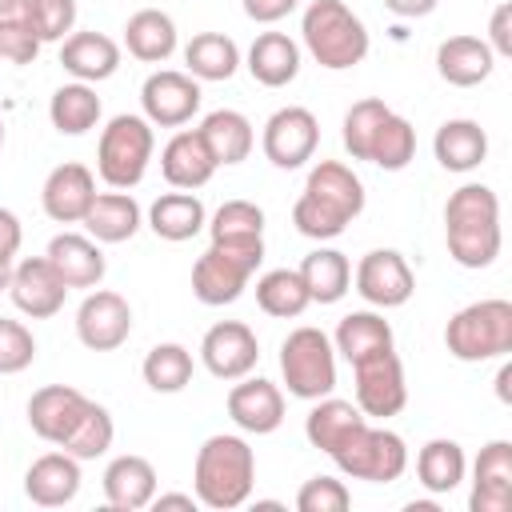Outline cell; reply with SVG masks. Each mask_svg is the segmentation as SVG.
<instances>
[{
  "label": "cell",
  "mask_w": 512,
  "mask_h": 512,
  "mask_svg": "<svg viewBox=\"0 0 512 512\" xmlns=\"http://www.w3.org/2000/svg\"><path fill=\"white\" fill-rule=\"evenodd\" d=\"M332 348L348 360V364H360L376 352H388L392 348V324L380 316V312H348L340 324H336V336H332Z\"/></svg>",
  "instance_id": "d6a6232c"
},
{
  "label": "cell",
  "mask_w": 512,
  "mask_h": 512,
  "mask_svg": "<svg viewBox=\"0 0 512 512\" xmlns=\"http://www.w3.org/2000/svg\"><path fill=\"white\" fill-rule=\"evenodd\" d=\"M256 304H260L268 316H276V320H296V316L312 304V296H308L300 272H292V268H272V272H264V276L256 280Z\"/></svg>",
  "instance_id": "f35d334b"
},
{
  "label": "cell",
  "mask_w": 512,
  "mask_h": 512,
  "mask_svg": "<svg viewBox=\"0 0 512 512\" xmlns=\"http://www.w3.org/2000/svg\"><path fill=\"white\" fill-rule=\"evenodd\" d=\"M412 156H416V128H412L404 116L388 112V120L380 124V132H376V140H372L368 160H372L376 168H384V172H400V168L412 164Z\"/></svg>",
  "instance_id": "b9f144b4"
},
{
  "label": "cell",
  "mask_w": 512,
  "mask_h": 512,
  "mask_svg": "<svg viewBox=\"0 0 512 512\" xmlns=\"http://www.w3.org/2000/svg\"><path fill=\"white\" fill-rule=\"evenodd\" d=\"M448 256L460 268H488L500 256V196L488 184H460L444 204Z\"/></svg>",
  "instance_id": "6da1fadb"
},
{
  "label": "cell",
  "mask_w": 512,
  "mask_h": 512,
  "mask_svg": "<svg viewBox=\"0 0 512 512\" xmlns=\"http://www.w3.org/2000/svg\"><path fill=\"white\" fill-rule=\"evenodd\" d=\"M436 4H440V0H384V8H388L392 16H400V20L428 16V12H436Z\"/></svg>",
  "instance_id": "db71d44e"
},
{
  "label": "cell",
  "mask_w": 512,
  "mask_h": 512,
  "mask_svg": "<svg viewBox=\"0 0 512 512\" xmlns=\"http://www.w3.org/2000/svg\"><path fill=\"white\" fill-rule=\"evenodd\" d=\"M48 264L64 280V288H96L104 280V252L92 236L80 232H60L48 244Z\"/></svg>",
  "instance_id": "7402d4cb"
},
{
  "label": "cell",
  "mask_w": 512,
  "mask_h": 512,
  "mask_svg": "<svg viewBox=\"0 0 512 512\" xmlns=\"http://www.w3.org/2000/svg\"><path fill=\"white\" fill-rule=\"evenodd\" d=\"M40 200H44V212H48L56 224H80L84 212H88L92 200H96V176H92V168H84V164H76V160L56 164V168L48 172V180H44Z\"/></svg>",
  "instance_id": "ac0fdd59"
},
{
  "label": "cell",
  "mask_w": 512,
  "mask_h": 512,
  "mask_svg": "<svg viewBox=\"0 0 512 512\" xmlns=\"http://www.w3.org/2000/svg\"><path fill=\"white\" fill-rule=\"evenodd\" d=\"M280 376L296 400H320L336 388V348L320 328H296L280 344Z\"/></svg>",
  "instance_id": "52a82bcc"
},
{
  "label": "cell",
  "mask_w": 512,
  "mask_h": 512,
  "mask_svg": "<svg viewBox=\"0 0 512 512\" xmlns=\"http://www.w3.org/2000/svg\"><path fill=\"white\" fill-rule=\"evenodd\" d=\"M388 104L384 100H376V96H364V100H356L348 112H344V148L352 152V160H368V152H372V140H376V132H380V124L388 120Z\"/></svg>",
  "instance_id": "f6af8a7d"
},
{
  "label": "cell",
  "mask_w": 512,
  "mask_h": 512,
  "mask_svg": "<svg viewBox=\"0 0 512 512\" xmlns=\"http://www.w3.org/2000/svg\"><path fill=\"white\" fill-rule=\"evenodd\" d=\"M496 56L480 36H448L436 48V72L452 88H476L492 76Z\"/></svg>",
  "instance_id": "cb8c5ba5"
},
{
  "label": "cell",
  "mask_w": 512,
  "mask_h": 512,
  "mask_svg": "<svg viewBox=\"0 0 512 512\" xmlns=\"http://www.w3.org/2000/svg\"><path fill=\"white\" fill-rule=\"evenodd\" d=\"M208 232H212V240H220V244L264 240V212H260L252 200H224V204L212 212Z\"/></svg>",
  "instance_id": "ee69618b"
},
{
  "label": "cell",
  "mask_w": 512,
  "mask_h": 512,
  "mask_svg": "<svg viewBox=\"0 0 512 512\" xmlns=\"http://www.w3.org/2000/svg\"><path fill=\"white\" fill-rule=\"evenodd\" d=\"M296 508L300 512H348L352 508V492L336 476H312L296 492Z\"/></svg>",
  "instance_id": "c3c4849f"
},
{
  "label": "cell",
  "mask_w": 512,
  "mask_h": 512,
  "mask_svg": "<svg viewBox=\"0 0 512 512\" xmlns=\"http://www.w3.org/2000/svg\"><path fill=\"white\" fill-rule=\"evenodd\" d=\"M444 348L464 364L500 360L512 352V304L492 296L460 308L444 328Z\"/></svg>",
  "instance_id": "277c9868"
},
{
  "label": "cell",
  "mask_w": 512,
  "mask_h": 512,
  "mask_svg": "<svg viewBox=\"0 0 512 512\" xmlns=\"http://www.w3.org/2000/svg\"><path fill=\"white\" fill-rule=\"evenodd\" d=\"M20 16L36 32L40 44H52V40H64L72 32V24H76V0H24Z\"/></svg>",
  "instance_id": "bcb514c9"
},
{
  "label": "cell",
  "mask_w": 512,
  "mask_h": 512,
  "mask_svg": "<svg viewBox=\"0 0 512 512\" xmlns=\"http://www.w3.org/2000/svg\"><path fill=\"white\" fill-rule=\"evenodd\" d=\"M292 224H296V232L308 236V240H336V236L352 224V216L340 212L336 204L312 196V192H300V200L292 204Z\"/></svg>",
  "instance_id": "7bdbcfd3"
},
{
  "label": "cell",
  "mask_w": 512,
  "mask_h": 512,
  "mask_svg": "<svg viewBox=\"0 0 512 512\" xmlns=\"http://www.w3.org/2000/svg\"><path fill=\"white\" fill-rule=\"evenodd\" d=\"M264 260V240H240V244H220L212 240L208 252L192 264V292L208 308H224L240 300L248 280L256 276Z\"/></svg>",
  "instance_id": "5b68a950"
},
{
  "label": "cell",
  "mask_w": 512,
  "mask_h": 512,
  "mask_svg": "<svg viewBox=\"0 0 512 512\" xmlns=\"http://www.w3.org/2000/svg\"><path fill=\"white\" fill-rule=\"evenodd\" d=\"M228 416L240 432L268 436L284 424V392L264 376H240V384L228 392Z\"/></svg>",
  "instance_id": "2e32d148"
},
{
  "label": "cell",
  "mask_w": 512,
  "mask_h": 512,
  "mask_svg": "<svg viewBox=\"0 0 512 512\" xmlns=\"http://www.w3.org/2000/svg\"><path fill=\"white\" fill-rule=\"evenodd\" d=\"M160 172H164V180H168L172 188L196 192V188H204V184L212 180L216 160H212L208 144L200 140V132H196V128H184V132H176V136L164 144V152H160Z\"/></svg>",
  "instance_id": "44dd1931"
},
{
  "label": "cell",
  "mask_w": 512,
  "mask_h": 512,
  "mask_svg": "<svg viewBox=\"0 0 512 512\" xmlns=\"http://www.w3.org/2000/svg\"><path fill=\"white\" fill-rule=\"evenodd\" d=\"M124 44L144 64H164L176 52V20L160 8H140L124 24Z\"/></svg>",
  "instance_id": "1f68e13d"
},
{
  "label": "cell",
  "mask_w": 512,
  "mask_h": 512,
  "mask_svg": "<svg viewBox=\"0 0 512 512\" xmlns=\"http://www.w3.org/2000/svg\"><path fill=\"white\" fill-rule=\"evenodd\" d=\"M304 48L328 72L356 68L368 56V28L344 0H312L300 20Z\"/></svg>",
  "instance_id": "3957f363"
},
{
  "label": "cell",
  "mask_w": 512,
  "mask_h": 512,
  "mask_svg": "<svg viewBox=\"0 0 512 512\" xmlns=\"http://www.w3.org/2000/svg\"><path fill=\"white\" fill-rule=\"evenodd\" d=\"M156 496V468L144 456H116L104 468V500L120 512H140Z\"/></svg>",
  "instance_id": "d4e9b609"
},
{
  "label": "cell",
  "mask_w": 512,
  "mask_h": 512,
  "mask_svg": "<svg viewBox=\"0 0 512 512\" xmlns=\"http://www.w3.org/2000/svg\"><path fill=\"white\" fill-rule=\"evenodd\" d=\"M360 424H368V416L352 404V400H336V396H320L316 400V408L304 416V436H308V444L312 448H320V452H336Z\"/></svg>",
  "instance_id": "f546056e"
},
{
  "label": "cell",
  "mask_w": 512,
  "mask_h": 512,
  "mask_svg": "<svg viewBox=\"0 0 512 512\" xmlns=\"http://www.w3.org/2000/svg\"><path fill=\"white\" fill-rule=\"evenodd\" d=\"M132 332V308L120 292L96 288L76 308V336L92 352H116Z\"/></svg>",
  "instance_id": "4fadbf2b"
},
{
  "label": "cell",
  "mask_w": 512,
  "mask_h": 512,
  "mask_svg": "<svg viewBox=\"0 0 512 512\" xmlns=\"http://www.w3.org/2000/svg\"><path fill=\"white\" fill-rule=\"evenodd\" d=\"M316 144H320V124L300 104H288V108L272 112L268 124H264V136H260V148H264L268 164H276L284 172L304 168L316 156Z\"/></svg>",
  "instance_id": "30bf717a"
},
{
  "label": "cell",
  "mask_w": 512,
  "mask_h": 512,
  "mask_svg": "<svg viewBox=\"0 0 512 512\" xmlns=\"http://www.w3.org/2000/svg\"><path fill=\"white\" fill-rule=\"evenodd\" d=\"M356 292L372 304V308H400L412 300L416 292V276L408 268V260L396 248H372L360 264H356Z\"/></svg>",
  "instance_id": "7c38bea8"
},
{
  "label": "cell",
  "mask_w": 512,
  "mask_h": 512,
  "mask_svg": "<svg viewBox=\"0 0 512 512\" xmlns=\"http://www.w3.org/2000/svg\"><path fill=\"white\" fill-rule=\"evenodd\" d=\"M296 4L300 0H244V16L256 20V24H276L288 12H296Z\"/></svg>",
  "instance_id": "816d5d0a"
},
{
  "label": "cell",
  "mask_w": 512,
  "mask_h": 512,
  "mask_svg": "<svg viewBox=\"0 0 512 512\" xmlns=\"http://www.w3.org/2000/svg\"><path fill=\"white\" fill-rule=\"evenodd\" d=\"M152 148H156V136H152V124L144 116H112L108 128L100 132V144H96V172L108 188H136L148 172V160H152Z\"/></svg>",
  "instance_id": "8992f818"
},
{
  "label": "cell",
  "mask_w": 512,
  "mask_h": 512,
  "mask_svg": "<svg viewBox=\"0 0 512 512\" xmlns=\"http://www.w3.org/2000/svg\"><path fill=\"white\" fill-rule=\"evenodd\" d=\"M8 296L12 304L32 316V320H48L64 308V280L56 276V268L48 264V256H28L20 264H12V284H8Z\"/></svg>",
  "instance_id": "9a60e30c"
},
{
  "label": "cell",
  "mask_w": 512,
  "mask_h": 512,
  "mask_svg": "<svg viewBox=\"0 0 512 512\" xmlns=\"http://www.w3.org/2000/svg\"><path fill=\"white\" fill-rule=\"evenodd\" d=\"M20 240H24V228H20L16 212L0 208V256H16L20 252Z\"/></svg>",
  "instance_id": "f5cc1de1"
},
{
  "label": "cell",
  "mask_w": 512,
  "mask_h": 512,
  "mask_svg": "<svg viewBox=\"0 0 512 512\" xmlns=\"http://www.w3.org/2000/svg\"><path fill=\"white\" fill-rule=\"evenodd\" d=\"M432 152L444 172H472L488 160V132L476 120H444L432 136Z\"/></svg>",
  "instance_id": "484cf974"
},
{
  "label": "cell",
  "mask_w": 512,
  "mask_h": 512,
  "mask_svg": "<svg viewBox=\"0 0 512 512\" xmlns=\"http://www.w3.org/2000/svg\"><path fill=\"white\" fill-rule=\"evenodd\" d=\"M304 192H312V196L336 204V208L348 212L352 220L364 212V184H360V176H356L348 164H340V160H320V164L308 172Z\"/></svg>",
  "instance_id": "74e56055"
},
{
  "label": "cell",
  "mask_w": 512,
  "mask_h": 512,
  "mask_svg": "<svg viewBox=\"0 0 512 512\" xmlns=\"http://www.w3.org/2000/svg\"><path fill=\"white\" fill-rule=\"evenodd\" d=\"M204 224H208V216H204L200 196L180 192V188L156 196L152 208H148V228H152L160 240H168V244H184V240H192Z\"/></svg>",
  "instance_id": "4dcf8cb0"
},
{
  "label": "cell",
  "mask_w": 512,
  "mask_h": 512,
  "mask_svg": "<svg viewBox=\"0 0 512 512\" xmlns=\"http://www.w3.org/2000/svg\"><path fill=\"white\" fill-rule=\"evenodd\" d=\"M12 284V256H0V292H8Z\"/></svg>",
  "instance_id": "6f0895ef"
},
{
  "label": "cell",
  "mask_w": 512,
  "mask_h": 512,
  "mask_svg": "<svg viewBox=\"0 0 512 512\" xmlns=\"http://www.w3.org/2000/svg\"><path fill=\"white\" fill-rule=\"evenodd\" d=\"M112 436H116L112 412H108L104 404L88 400L84 416L76 420V428L68 432V440H64L60 448H64L68 456H76V460H96V456H104V452L112 448Z\"/></svg>",
  "instance_id": "60d3db41"
},
{
  "label": "cell",
  "mask_w": 512,
  "mask_h": 512,
  "mask_svg": "<svg viewBox=\"0 0 512 512\" xmlns=\"http://www.w3.org/2000/svg\"><path fill=\"white\" fill-rule=\"evenodd\" d=\"M512 504V444L488 440L472 464V512H508Z\"/></svg>",
  "instance_id": "d6986e66"
},
{
  "label": "cell",
  "mask_w": 512,
  "mask_h": 512,
  "mask_svg": "<svg viewBox=\"0 0 512 512\" xmlns=\"http://www.w3.org/2000/svg\"><path fill=\"white\" fill-rule=\"evenodd\" d=\"M36 56H40V40L24 24V16H0V60H8V64H32Z\"/></svg>",
  "instance_id": "681fc988"
},
{
  "label": "cell",
  "mask_w": 512,
  "mask_h": 512,
  "mask_svg": "<svg viewBox=\"0 0 512 512\" xmlns=\"http://www.w3.org/2000/svg\"><path fill=\"white\" fill-rule=\"evenodd\" d=\"M88 408V396L72 384H48V388H36L32 400H28V424L40 440L48 444H64L68 432L76 428V420L84 416Z\"/></svg>",
  "instance_id": "e0dca14e"
},
{
  "label": "cell",
  "mask_w": 512,
  "mask_h": 512,
  "mask_svg": "<svg viewBox=\"0 0 512 512\" xmlns=\"http://www.w3.org/2000/svg\"><path fill=\"white\" fill-rule=\"evenodd\" d=\"M24 0H0V16H20Z\"/></svg>",
  "instance_id": "680465c9"
},
{
  "label": "cell",
  "mask_w": 512,
  "mask_h": 512,
  "mask_svg": "<svg viewBox=\"0 0 512 512\" xmlns=\"http://www.w3.org/2000/svg\"><path fill=\"white\" fill-rule=\"evenodd\" d=\"M356 376V408L368 420H388L408 404V384H404V364L396 356V348L376 352L360 364H352Z\"/></svg>",
  "instance_id": "9c48e42d"
},
{
  "label": "cell",
  "mask_w": 512,
  "mask_h": 512,
  "mask_svg": "<svg viewBox=\"0 0 512 512\" xmlns=\"http://www.w3.org/2000/svg\"><path fill=\"white\" fill-rule=\"evenodd\" d=\"M196 132H200V140L208 144L216 168H220V164H240V160H248V152H252V144H256L252 120H248L244 112H236V108H216V112H208Z\"/></svg>",
  "instance_id": "4316f807"
},
{
  "label": "cell",
  "mask_w": 512,
  "mask_h": 512,
  "mask_svg": "<svg viewBox=\"0 0 512 512\" xmlns=\"http://www.w3.org/2000/svg\"><path fill=\"white\" fill-rule=\"evenodd\" d=\"M80 492V460L68 452H44L24 472V496L40 508H64Z\"/></svg>",
  "instance_id": "ffe728a7"
},
{
  "label": "cell",
  "mask_w": 512,
  "mask_h": 512,
  "mask_svg": "<svg viewBox=\"0 0 512 512\" xmlns=\"http://www.w3.org/2000/svg\"><path fill=\"white\" fill-rule=\"evenodd\" d=\"M464 472H468L464 448H460L456 440H448V436L428 440V444L420 448V456H416V476H420V484H424L432 496H444V492L460 488V484H464Z\"/></svg>",
  "instance_id": "d590c367"
},
{
  "label": "cell",
  "mask_w": 512,
  "mask_h": 512,
  "mask_svg": "<svg viewBox=\"0 0 512 512\" xmlns=\"http://www.w3.org/2000/svg\"><path fill=\"white\" fill-rule=\"evenodd\" d=\"M200 80L188 76V72H172V68H160L144 80L140 88V108H144V120L156 124V128H180L188 124L196 112H200Z\"/></svg>",
  "instance_id": "8fae6325"
},
{
  "label": "cell",
  "mask_w": 512,
  "mask_h": 512,
  "mask_svg": "<svg viewBox=\"0 0 512 512\" xmlns=\"http://www.w3.org/2000/svg\"><path fill=\"white\" fill-rule=\"evenodd\" d=\"M140 372H144V384L152 392H164V396L184 392L192 384V352L184 344H172V340L156 344V348H148Z\"/></svg>",
  "instance_id": "ab89813d"
},
{
  "label": "cell",
  "mask_w": 512,
  "mask_h": 512,
  "mask_svg": "<svg viewBox=\"0 0 512 512\" xmlns=\"http://www.w3.org/2000/svg\"><path fill=\"white\" fill-rule=\"evenodd\" d=\"M184 64H188V76L196 80H232L240 68V48L224 32H200L188 40Z\"/></svg>",
  "instance_id": "8d00e7d4"
},
{
  "label": "cell",
  "mask_w": 512,
  "mask_h": 512,
  "mask_svg": "<svg viewBox=\"0 0 512 512\" xmlns=\"http://www.w3.org/2000/svg\"><path fill=\"white\" fill-rule=\"evenodd\" d=\"M252 484H256V452L248 448L244 436L216 432L200 444L192 464V488L204 508L232 512L252 496Z\"/></svg>",
  "instance_id": "7a4b0ae2"
},
{
  "label": "cell",
  "mask_w": 512,
  "mask_h": 512,
  "mask_svg": "<svg viewBox=\"0 0 512 512\" xmlns=\"http://www.w3.org/2000/svg\"><path fill=\"white\" fill-rule=\"evenodd\" d=\"M336 468L352 480H368V484H392L404 476L408 468V448L396 432L388 428H372V424H360L336 452H332Z\"/></svg>",
  "instance_id": "ba28073f"
},
{
  "label": "cell",
  "mask_w": 512,
  "mask_h": 512,
  "mask_svg": "<svg viewBox=\"0 0 512 512\" xmlns=\"http://www.w3.org/2000/svg\"><path fill=\"white\" fill-rule=\"evenodd\" d=\"M508 380H512V364H500V372H496V396L508 404L512 400V392H508Z\"/></svg>",
  "instance_id": "9f6ffc18"
},
{
  "label": "cell",
  "mask_w": 512,
  "mask_h": 512,
  "mask_svg": "<svg viewBox=\"0 0 512 512\" xmlns=\"http://www.w3.org/2000/svg\"><path fill=\"white\" fill-rule=\"evenodd\" d=\"M0 148H4V120H0Z\"/></svg>",
  "instance_id": "91938a15"
},
{
  "label": "cell",
  "mask_w": 512,
  "mask_h": 512,
  "mask_svg": "<svg viewBox=\"0 0 512 512\" xmlns=\"http://www.w3.org/2000/svg\"><path fill=\"white\" fill-rule=\"evenodd\" d=\"M200 360L216 380H240L260 360V340L244 320H220L200 340Z\"/></svg>",
  "instance_id": "5bb4252c"
},
{
  "label": "cell",
  "mask_w": 512,
  "mask_h": 512,
  "mask_svg": "<svg viewBox=\"0 0 512 512\" xmlns=\"http://www.w3.org/2000/svg\"><path fill=\"white\" fill-rule=\"evenodd\" d=\"M36 360V336L20 324L0 316V376H16Z\"/></svg>",
  "instance_id": "7dc6e473"
},
{
  "label": "cell",
  "mask_w": 512,
  "mask_h": 512,
  "mask_svg": "<svg viewBox=\"0 0 512 512\" xmlns=\"http://www.w3.org/2000/svg\"><path fill=\"white\" fill-rule=\"evenodd\" d=\"M484 44L492 48V56H512V4H508V0H500V4L492 8L488 40H484Z\"/></svg>",
  "instance_id": "f907efd6"
},
{
  "label": "cell",
  "mask_w": 512,
  "mask_h": 512,
  "mask_svg": "<svg viewBox=\"0 0 512 512\" xmlns=\"http://www.w3.org/2000/svg\"><path fill=\"white\" fill-rule=\"evenodd\" d=\"M196 504H200V500L188 496V492H156L148 508H156V512H168V508H184V512H192Z\"/></svg>",
  "instance_id": "11a10c76"
},
{
  "label": "cell",
  "mask_w": 512,
  "mask_h": 512,
  "mask_svg": "<svg viewBox=\"0 0 512 512\" xmlns=\"http://www.w3.org/2000/svg\"><path fill=\"white\" fill-rule=\"evenodd\" d=\"M248 72L264 88H284L300 72V48L284 32H260L248 48Z\"/></svg>",
  "instance_id": "f1b7e54d"
},
{
  "label": "cell",
  "mask_w": 512,
  "mask_h": 512,
  "mask_svg": "<svg viewBox=\"0 0 512 512\" xmlns=\"http://www.w3.org/2000/svg\"><path fill=\"white\" fill-rule=\"evenodd\" d=\"M296 272H300V280H304L312 304H336V300L348 292V284H352V264H348V256L336 252V248H316V252H308Z\"/></svg>",
  "instance_id": "e575fe53"
},
{
  "label": "cell",
  "mask_w": 512,
  "mask_h": 512,
  "mask_svg": "<svg viewBox=\"0 0 512 512\" xmlns=\"http://www.w3.org/2000/svg\"><path fill=\"white\" fill-rule=\"evenodd\" d=\"M48 120L60 136H84L100 124V96L92 84L84 80H72V84H60L48 100Z\"/></svg>",
  "instance_id": "836d02e7"
},
{
  "label": "cell",
  "mask_w": 512,
  "mask_h": 512,
  "mask_svg": "<svg viewBox=\"0 0 512 512\" xmlns=\"http://www.w3.org/2000/svg\"><path fill=\"white\" fill-rule=\"evenodd\" d=\"M60 64L84 84H100L120 68V44L104 32H72L60 44Z\"/></svg>",
  "instance_id": "603a6c76"
},
{
  "label": "cell",
  "mask_w": 512,
  "mask_h": 512,
  "mask_svg": "<svg viewBox=\"0 0 512 512\" xmlns=\"http://www.w3.org/2000/svg\"><path fill=\"white\" fill-rule=\"evenodd\" d=\"M80 224L88 228V236L96 244H124L140 228V204L120 188L116 192H96V200H92V208L84 212Z\"/></svg>",
  "instance_id": "83f0119b"
}]
</instances>
